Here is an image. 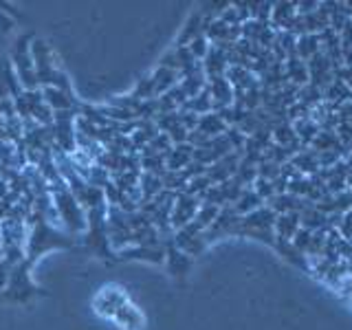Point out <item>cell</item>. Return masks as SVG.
<instances>
[{
    "mask_svg": "<svg viewBox=\"0 0 352 330\" xmlns=\"http://www.w3.org/2000/svg\"><path fill=\"white\" fill-rule=\"evenodd\" d=\"M293 137H295V132H293L291 126H278V128H275V139H278L282 146H286L289 139H293Z\"/></svg>",
    "mask_w": 352,
    "mask_h": 330,
    "instance_id": "23",
    "label": "cell"
},
{
    "mask_svg": "<svg viewBox=\"0 0 352 330\" xmlns=\"http://www.w3.org/2000/svg\"><path fill=\"white\" fill-rule=\"evenodd\" d=\"M139 192H141V205L150 203L152 198H157L163 192L161 176H154L150 172H141V176H139Z\"/></svg>",
    "mask_w": 352,
    "mask_h": 330,
    "instance_id": "16",
    "label": "cell"
},
{
    "mask_svg": "<svg viewBox=\"0 0 352 330\" xmlns=\"http://www.w3.org/2000/svg\"><path fill=\"white\" fill-rule=\"evenodd\" d=\"M42 91V97H44V104H47L53 113H66V110H75L77 113V99L73 95V91H62V88H53V86H47V88H40Z\"/></svg>",
    "mask_w": 352,
    "mask_h": 330,
    "instance_id": "10",
    "label": "cell"
},
{
    "mask_svg": "<svg viewBox=\"0 0 352 330\" xmlns=\"http://www.w3.org/2000/svg\"><path fill=\"white\" fill-rule=\"evenodd\" d=\"M300 231V214L291 212V214H280L275 218V225H273V234L275 240L280 242H289L291 238H295V234Z\"/></svg>",
    "mask_w": 352,
    "mask_h": 330,
    "instance_id": "13",
    "label": "cell"
},
{
    "mask_svg": "<svg viewBox=\"0 0 352 330\" xmlns=\"http://www.w3.org/2000/svg\"><path fill=\"white\" fill-rule=\"evenodd\" d=\"M128 295L124 293L121 286H106V289L95 297V313L113 319L117 315V311L124 304H128Z\"/></svg>",
    "mask_w": 352,
    "mask_h": 330,
    "instance_id": "7",
    "label": "cell"
},
{
    "mask_svg": "<svg viewBox=\"0 0 352 330\" xmlns=\"http://www.w3.org/2000/svg\"><path fill=\"white\" fill-rule=\"evenodd\" d=\"M203 33V14L201 11H196V14L190 16V20L185 22L183 31L179 33V38H176V47H187L196 36H201Z\"/></svg>",
    "mask_w": 352,
    "mask_h": 330,
    "instance_id": "17",
    "label": "cell"
},
{
    "mask_svg": "<svg viewBox=\"0 0 352 330\" xmlns=\"http://www.w3.org/2000/svg\"><path fill=\"white\" fill-rule=\"evenodd\" d=\"M16 25V20L11 18L5 9H0V36H5V33H9L11 29H14Z\"/></svg>",
    "mask_w": 352,
    "mask_h": 330,
    "instance_id": "24",
    "label": "cell"
},
{
    "mask_svg": "<svg viewBox=\"0 0 352 330\" xmlns=\"http://www.w3.org/2000/svg\"><path fill=\"white\" fill-rule=\"evenodd\" d=\"M152 84H154V99L170 93L174 86L181 84V75L179 71H172V69H165V66H157L152 73Z\"/></svg>",
    "mask_w": 352,
    "mask_h": 330,
    "instance_id": "11",
    "label": "cell"
},
{
    "mask_svg": "<svg viewBox=\"0 0 352 330\" xmlns=\"http://www.w3.org/2000/svg\"><path fill=\"white\" fill-rule=\"evenodd\" d=\"M163 264L168 267V273L172 278H179V280L185 278L192 269V258L187 256V253H183L179 247H174L172 236L165 238V262Z\"/></svg>",
    "mask_w": 352,
    "mask_h": 330,
    "instance_id": "9",
    "label": "cell"
},
{
    "mask_svg": "<svg viewBox=\"0 0 352 330\" xmlns=\"http://www.w3.org/2000/svg\"><path fill=\"white\" fill-rule=\"evenodd\" d=\"M218 212H220V207L209 205V203H201V207H198V212H196V216H194V223H196L198 227H201L203 231H207L209 227H212L214 220H216Z\"/></svg>",
    "mask_w": 352,
    "mask_h": 330,
    "instance_id": "20",
    "label": "cell"
},
{
    "mask_svg": "<svg viewBox=\"0 0 352 330\" xmlns=\"http://www.w3.org/2000/svg\"><path fill=\"white\" fill-rule=\"evenodd\" d=\"M36 36L31 33H22V36L16 40L14 49H11V69H14L20 86L25 91H36L38 86V77H36V69H33V60H31V40Z\"/></svg>",
    "mask_w": 352,
    "mask_h": 330,
    "instance_id": "4",
    "label": "cell"
},
{
    "mask_svg": "<svg viewBox=\"0 0 352 330\" xmlns=\"http://www.w3.org/2000/svg\"><path fill=\"white\" fill-rule=\"evenodd\" d=\"M227 124L223 119H220L216 113H207L203 117H198V126L196 130L201 132V135H205L207 139H216V137H223L227 132Z\"/></svg>",
    "mask_w": 352,
    "mask_h": 330,
    "instance_id": "15",
    "label": "cell"
},
{
    "mask_svg": "<svg viewBox=\"0 0 352 330\" xmlns=\"http://www.w3.org/2000/svg\"><path fill=\"white\" fill-rule=\"evenodd\" d=\"M209 47H212V44H209V40L205 38V33H201V36H196L190 44H187V51L192 53V58H194V60L203 62V60H205V55L209 53Z\"/></svg>",
    "mask_w": 352,
    "mask_h": 330,
    "instance_id": "21",
    "label": "cell"
},
{
    "mask_svg": "<svg viewBox=\"0 0 352 330\" xmlns=\"http://www.w3.org/2000/svg\"><path fill=\"white\" fill-rule=\"evenodd\" d=\"M194 161V148L190 143H181V146H172V150L165 157V168L168 172H181Z\"/></svg>",
    "mask_w": 352,
    "mask_h": 330,
    "instance_id": "12",
    "label": "cell"
},
{
    "mask_svg": "<svg viewBox=\"0 0 352 330\" xmlns=\"http://www.w3.org/2000/svg\"><path fill=\"white\" fill-rule=\"evenodd\" d=\"M262 203L264 201L253 190H242L240 196H238V201L234 203V209H236L238 216H247L251 212H256V209H260Z\"/></svg>",
    "mask_w": 352,
    "mask_h": 330,
    "instance_id": "18",
    "label": "cell"
},
{
    "mask_svg": "<svg viewBox=\"0 0 352 330\" xmlns=\"http://www.w3.org/2000/svg\"><path fill=\"white\" fill-rule=\"evenodd\" d=\"M198 207H201V198L196 196H190V194H176V201H174V207H172V214H170V225H172V231L185 227L187 223H192Z\"/></svg>",
    "mask_w": 352,
    "mask_h": 330,
    "instance_id": "6",
    "label": "cell"
},
{
    "mask_svg": "<svg viewBox=\"0 0 352 330\" xmlns=\"http://www.w3.org/2000/svg\"><path fill=\"white\" fill-rule=\"evenodd\" d=\"M40 295L42 291L31 282V264H27L25 260L11 271L5 291L0 293V297H3L5 302H16V304H27L33 297H40Z\"/></svg>",
    "mask_w": 352,
    "mask_h": 330,
    "instance_id": "5",
    "label": "cell"
},
{
    "mask_svg": "<svg viewBox=\"0 0 352 330\" xmlns=\"http://www.w3.org/2000/svg\"><path fill=\"white\" fill-rule=\"evenodd\" d=\"M286 69H289V77H291L293 82H306V80H308L306 66L302 64V60L291 58L289 64H286Z\"/></svg>",
    "mask_w": 352,
    "mask_h": 330,
    "instance_id": "22",
    "label": "cell"
},
{
    "mask_svg": "<svg viewBox=\"0 0 352 330\" xmlns=\"http://www.w3.org/2000/svg\"><path fill=\"white\" fill-rule=\"evenodd\" d=\"M51 198H53L55 212H58L62 231H66L71 238L82 236L86 231V212H84V207L75 201V196L69 192L66 183L51 187Z\"/></svg>",
    "mask_w": 352,
    "mask_h": 330,
    "instance_id": "3",
    "label": "cell"
},
{
    "mask_svg": "<svg viewBox=\"0 0 352 330\" xmlns=\"http://www.w3.org/2000/svg\"><path fill=\"white\" fill-rule=\"evenodd\" d=\"M113 319H115V322L121 328H126V330H141L143 324H146V319H143L141 311H139L135 304H130V302L121 306Z\"/></svg>",
    "mask_w": 352,
    "mask_h": 330,
    "instance_id": "14",
    "label": "cell"
},
{
    "mask_svg": "<svg viewBox=\"0 0 352 330\" xmlns=\"http://www.w3.org/2000/svg\"><path fill=\"white\" fill-rule=\"evenodd\" d=\"M295 5L291 3H278L273 5V11H271V25L273 27H284L289 29L293 25V18H295Z\"/></svg>",
    "mask_w": 352,
    "mask_h": 330,
    "instance_id": "19",
    "label": "cell"
},
{
    "mask_svg": "<svg viewBox=\"0 0 352 330\" xmlns=\"http://www.w3.org/2000/svg\"><path fill=\"white\" fill-rule=\"evenodd\" d=\"M29 234H27V245H25V262L36 264L44 253L53 249H71L75 245V238H71L66 231L60 227L49 225L47 220L29 216L27 220Z\"/></svg>",
    "mask_w": 352,
    "mask_h": 330,
    "instance_id": "1",
    "label": "cell"
},
{
    "mask_svg": "<svg viewBox=\"0 0 352 330\" xmlns=\"http://www.w3.org/2000/svg\"><path fill=\"white\" fill-rule=\"evenodd\" d=\"M0 179H3V172H0Z\"/></svg>",
    "mask_w": 352,
    "mask_h": 330,
    "instance_id": "25",
    "label": "cell"
},
{
    "mask_svg": "<svg viewBox=\"0 0 352 330\" xmlns=\"http://www.w3.org/2000/svg\"><path fill=\"white\" fill-rule=\"evenodd\" d=\"M108 203H102L86 212V231H84V247L93 253V256L102 258L106 262H115L117 256L108 240Z\"/></svg>",
    "mask_w": 352,
    "mask_h": 330,
    "instance_id": "2",
    "label": "cell"
},
{
    "mask_svg": "<svg viewBox=\"0 0 352 330\" xmlns=\"http://www.w3.org/2000/svg\"><path fill=\"white\" fill-rule=\"evenodd\" d=\"M115 256L121 262L139 260V262L163 264L165 262V242H163V245H130L126 249L117 251Z\"/></svg>",
    "mask_w": 352,
    "mask_h": 330,
    "instance_id": "8",
    "label": "cell"
}]
</instances>
